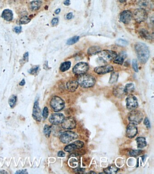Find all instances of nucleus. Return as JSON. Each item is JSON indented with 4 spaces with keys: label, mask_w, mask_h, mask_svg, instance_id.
<instances>
[{
    "label": "nucleus",
    "mask_w": 154,
    "mask_h": 174,
    "mask_svg": "<svg viewBox=\"0 0 154 174\" xmlns=\"http://www.w3.org/2000/svg\"><path fill=\"white\" fill-rule=\"evenodd\" d=\"M124 92L126 95H130L134 92L135 87L132 83L126 84L124 88Z\"/></svg>",
    "instance_id": "5701e85b"
},
{
    "label": "nucleus",
    "mask_w": 154,
    "mask_h": 174,
    "mask_svg": "<svg viewBox=\"0 0 154 174\" xmlns=\"http://www.w3.org/2000/svg\"><path fill=\"white\" fill-rule=\"evenodd\" d=\"M78 138V135L74 132L71 131H66L61 134L60 140L62 142L68 144Z\"/></svg>",
    "instance_id": "423d86ee"
},
{
    "label": "nucleus",
    "mask_w": 154,
    "mask_h": 174,
    "mask_svg": "<svg viewBox=\"0 0 154 174\" xmlns=\"http://www.w3.org/2000/svg\"><path fill=\"white\" fill-rule=\"evenodd\" d=\"M97 54L100 59L105 62H110L114 60L118 55L115 52L109 50L100 51Z\"/></svg>",
    "instance_id": "39448f33"
},
{
    "label": "nucleus",
    "mask_w": 154,
    "mask_h": 174,
    "mask_svg": "<svg viewBox=\"0 0 154 174\" xmlns=\"http://www.w3.org/2000/svg\"><path fill=\"white\" fill-rule=\"evenodd\" d=\"M101 51L100 48L98 46L90 47L88 50V54L89 55H94L97 54Z\"/></svg>",
    "instance_id": "393cba45"
},
{
    "label": "nucleus",
    "mask_w": 154,
    "mask_h": 174,
    "mask_svg": "<svg viewBox=\"0 0 154 174\" xmlns=\"http://www.w3.org/2000/svg\"><path fill=\"white\" fill-rule=\"evenodd\" d=\"M64 4L66 6H69V5H70V0H66L64 2Z\"/></svg>",
    "instance_id": "de8ad7c7"
},
{
    "label": "nucleus",
    "mask_w": 154,
    "mask_h": 174,
    "mask_svg": "<svg viewBox=\"0 0 154 174\" xmlns=\"http://www.w3.org/2000/svg\"><path fill=\"white\" fill-rule=\"evenodd\" d=\"M132 66L133 69L136 72H138V65H137V61L136 59H133L132 61Z\"/></svg>",
    "instance_id": "c9c22d12"
},
{
    "label": "nucleus",
    "mask_w": 154,
    "mask_h": 174,
    "mask_svg": "<svg viewBox=\"0 0 154 174\" xmlns=\"http://www.w3.org/2000/svg\"><path fill=\"white\" fill-rule=\"evenodd\" d=\"M113 93L116 97L118 98H122L126 95L123 87L120 85L116 86L113 88Z\"/></svg>",
    "instance_id": "f3484780"
},
{
    "label": "nucleus",
    "mask_w": 154,
    "mask_h": 174,
    "mask_svg": "<svg viewBox=\"0 0 154 174\" xmlns=\"http://www.w3.org/2000/svg\"><path fill=\"white\" fill-rule=\"evenodd\" d=\"M79 38H80V37H79V36H74L73 37L70 38V39H69L67 40V45H72L75 44L76 42H78L79 40Z\"/></svg>",
    "instance_id": "c756f323"
},
{
    "label": "nucleus",
    "mask_w": 154,
    "mask_h": 174,
    "mask_svg": "<svg viewBox=\"0 0 154 174\" xmlns=\"http://www.w3.org/2000/svg\"><path fill=\"white\" fill-rule=\"evenodd\" d=\"M57 155H58V156H59V157H63L65 156V153L63 152V151H60L58 152Z\"/></svg>",
    "instance_id": "79ce46f5"
},
{
    "label": "nucleus",
    "mask_w": 154,
    "mask_h": 174,
    "mask_svg": "<svg viewBox=\"0 0 154 174\" xmlns=\"http://www.w3.org/2000/svg\"><path fill=\"white\" fill-rule=\"evenodd\" d=\"M132 16L137 22L141 23L146 20L147 17V14L146 10L139 8L135 10Z\"/></svg>",
    "instance_id": "0eeeda50"
},
{
    "label": "nucleus",
    "mask_w": 154,
    "mask_h": 174,
    "mask_svg": "<svg viewBox=\"0 0 154 174\" xmlns=\"http://www.w3.org/2000/svg\"><path fill=\"white\" fill-rule=\"evenodd\" d=\"M77 82L79 85L83 88H91L95 84V79L92 75L84 73L80 75Z\"/></svg>",
    "instance_id": "f03ea898"
},
{
    "label": "nucleus",
    "mask_w": 154,
    "mask_h": 174,
    "mask_svg": "<svg viewBox=\"0 0 154 174\" xmlns=\"http://www.w3.org/2000/svg\"><path fill=\"white\" fill-rule=\"evenodd\" d=\"M113 70L112 66L110 65L97 67L94 69V71L99 74H104L112 72Z\"/></svg>",
    "instance_id": "4468645a"
},
{
    "label": "nucleus",
    "mask_w": 154,
    "mask_h": 174,
    "mask_svg": "<svg viewBox=\"0 0 154 174\" xmlns=\"http://www.w3.org/2000/svg\"><path fill=\"white\" fill-rule=\"evenodd\" d=\"M142 150H132L129 152V155L131 156H137L142 153Z\"/></svg>",
    "instance_id": "72a5a7b5"
},
{
    "label": "nucleus",
    "mask_w": 154,
    "mask_h": 174,
    "mask_svg": "<svg viewBox=\"0 0 154 174\" xmlns=\"http://www.w3.org/2000/svg\"><path fill=\"white\" fill-rule=\"evenodd\" d=\"M25 84V80L23 79V80L20 82V85L21 86H23Z\"/></svg>",
    "instance_id": "09e8293b"
},
{
    "label": "nucleus",
    "mask_w": 154,
    "mask_h": 174,
    "mask_svg": "<svg viewBox=\"0 0 154 174\" xmlns=\"http://www.w3.org/2000/svg\"><path fill=\"white\" fill-rule=\"evenodd\" d=\"M44 132L45 135L47 137H49L50 136V135L51 132V127L49 126V125H47L45 126L44 129Z\"/></svg>",
    "instance_id": "2f4dec72"
},
{
    "label": "nucleus",
    "mask_w": 154,
    "mask_h": 174,
    "mask_svg": "<svg viewBox=\"0 0 154 174\" xmlns=\"http://www.w3.org/2000/svg\"><path fill=\"white\" fill-rule=\"evenodd\" d=\"M118 78V73L117 72H113L111 74L109 83L110 84L116 83Z\"/></svg>",
    "instance_id": "c85d7f7f"
},
{
    "label": "nucleus",
    "mask_w": 154,
    "mask_h": 174,
    "mask_svg": "<svg viewBox=\"0 0 154 174\" xmlns=\"http://www.w3.org/2000/svg\"><path fill=\"white\" fill-rule=\"evenodd\" d=\"M89 69V65L85 62H80L76 64L73 69V73L77 75L84 74Z\"/></svg>",
    "instance_id": "6e6552de"
},
{
    "label": "nucleus",
    "mask_w": 154,
    "mask_h": 174,
    "mask_svg": "<svg viewBox=\"0 0 154 174\" xmlns=\"http://www.w3.org/2000/svg\"><path fill=\"white\" fill-rule=\"evenodd\" d=\"M48 115H49V110L48 108L45 107L43 112V116L44 119H46L48 117Z\"/></svg>",
    "instance_id": "e433bc0d"
},
{
    "label": "nucleus",
    "mask_w": 154,
    "mask_h": 174,
    "mask_svg": "<svg viewBox=\"0 0 154 174\" xmlns=\"http://www.w3.org/2000/svg\"><path fill=\"white\" fill-rule=\"evenodd\" d=\"M139 33L142 37L146 39L149 40L151 39V35L150 34L148 31L145 29H142V30H140Z\"/></svg>",
    "instance_id": "cd10ccee"
},
{
    "label": "nucleus",
    "mask_w": 154,
    "mask_h": 174,
    "mask_svg": "<svg viewBox=\"0 0 154 174\" xmlns=\"http://www.w3.org/2000/svg\"><path fill=\"white\" fill-rule=\"evenodd\" d=\"M22 28L21 26L15 27L14 28V31L16 33H20L21 32Z\"/></svg>",
    "instance_id": "a19ab883"
},
{
    "label": "nucleus",
    "mask_w": 154,
    "mask_h": 174,
    "mask_svg": "<svg viewBox=\"0 0 154 174\" xmlns=\"http://www.w3.org/2000/svg\"><path fill=\"white\" fill-rule=\"evenodd\" d=\"M79 84L77 81L71 80L68 82L67 84V87L69 91L73 92L78 88Z\"/></svg>",
    "instance_id": "a211bd4d"
},
{
    "label": "nucleus",
    "mask_w": 154,
    "mask_h": 174,
    "mask_svg": "<svg viewBox=\"0 0 154 174\" xmlns=\"http://www.w3.org/2000/svg\"><path fill=\"white\" fill-rule=\"evenodd\" d=\"M75 171L76 173H83L84 171V170L83 169L77 168L74 170Z\"/></svg>",
    "instance_id": "37998d69"
},
{
    "label": "nucleus",
    "mask_w": 154,
    "mask_h": 174,
    "mask_svg": "<svg viewBox=\"0 0 154 174\" xmlns=\"http://www.w3.org/2000/svg\"><path fill=\"white\" fill-rule=\"evenodd\" d=\"M83 146H84V143L83 142L80 141H76L66 146L64 148V151L66 152H72L77 149L82 148Z\"/></svg>",
    "instance_id": "ddd939ff"
},
{
    "label": "nucleus",
    "mask_w": 154,
    "mask_h": 174,
    "mask_svg": "<svg viewBox=\"0 0 154 174\" xmlns=\"http://www.w3.org/2000/svg\"><path fill=\"white\" fill-rule=\"evenodd\" d=\"M118 169L115 166H111L104 170L105 173L107 174H115L118 171Z\"/></svg>",
    "instance_id": "bb28decb"
},
{
    "label": "nucleus",
    "mask_w": 154,
    "mask_h": 174,
    "mask_svg": "<svg viewBox=\"0 0 154 174\" xmlns=\"http://www.w3.org/2000/svg\"><path fill=\"white\" fill-rule=\"evenodd\" d=\"M138 5L141 8L145 10L147 8H151L152 3L150 0H140L138 2Z\"/></svg>",
    "instance_id": "412c9836"
},
{
    "label": "nucleus",
    "mask_w": 154,
    "mask_h": 174,
    "mask_svg": "<svg viewBox=\"0 0 154 174\" xmlns=\"http://www.w3.org/2000/svg\"><path fill=\"white\" fill-rule=\"evenodd\" d=\"M28 56H29V54H28V53H26L25 54V55H24V59H25V61H27V60H28Z\"/></svg>",
    "instance_id": "49530a36"
},
{
    "label": "nucleus",
    "mask_w": 154,
    "mask_h": 174,
    "mask_svg": "<svg viewBox=\"0 0 154 174\" xmlns=\"http://www.w3.org/2000/svg\"><path fill=\"white\" fill-rule=\"evenodd\" d=\"M71 63L70 61H66L62 63L60 66V70L62 72H65L70 68Z\"/></svg>",
    "instance_id": "a878e982"
},
{
    "label": "nucleus",
    "mask_w": 154,
    "mask_h": 174,
    "mask_svg": "<svg viewBox=\"0 0 154 174\" xmlns=\"http://www.w3.org/2000/svg\"><path fill=\"white\" fill-rule=\"evenodd\" d=\"M132 17V13L129 10L123 11L120 14V21L124 24H129L131 21Z\"/></svg>",
    "instance_id": "2eb2a0df"
},
{
    "label": "nucleus",
    "mask_w": 154,
    "mask_h": 174,
    "mask_svg": "<svg viewBox=\"0 0 154 174\" xmlns=\"http://www.w3.org/2000/svg\"><path fill=\"white\" fill-rule=\"evenodd\" d=\"M137 146L139 148H143L147 146V143L144 137H139L136 139Z\"/></svg>",
    "instance_id": "b1692460"
},
{
    "label": "nucleus",
    "mask_w": 154,
    "mask_h": 174,
    "mask_svg": "<svg viewBox=\"0 0 154 174\" xmlns=\"http://www.w3.org/2000/svg\"><path fill=\"white\" fill-rule=\"evenodd\" d=\"M16 100H17L16 96L14 95H12L10 98L9 99L8 103L11 108H13L14 107L15 103H16Z\"/></svg>",
    "instance_id": "7c9ffc66"
},
{
    "label": "nucleus",
    "mask_w": 154,
    "mask_h": 174,
    "mask_svg": "<svg viewBox=\"0 0 154 174\" xmlns=\"http://www.w3.org/2000/svg\"><path fill=\"white\" fill-rule=\"evenodd\" d=\"M60 12H61V9H57V10H56L55 12V13L56 14H58Z\"/></svg>",
    "instance_id": "8fccbe9b"
},
{
    "label": "nucleus",
    "mask_w": 154,
    "mask_h": 174,
    "mask_svg": "<svg viewBox=\"0 0 154 174\" xmlns=\"http://www.w3.org/2000/svg\"><path fill=\"white\" fill-rule=\"evenodd\" d=\"M76 125L75 119L72 117H67L62 123V127L65 129H73L76 128Z\"/></svg>",
    "instance_id": "1a4fd4ad"
},
{
    "label": "nucleus",
    "mask_w": 154,
    "mask_h": 174,
    "mask_svg": "<svg viewBox=\"0 0 154 174\" xmlns=\"http://www.w3.org/2000/svg\"><path fill=\"white\" fill-rule=\"evenodd\" d=\"M137 98L135 96L129 95L126 99V106L128 109L132 110L138 107Z\"/></svg>",
    "instance_id": "9d476101"
},
{
    "label": "nucleus",
    "mask_w": 154,
    "mask_h": 174,
    "mask_svg": "<svg viewBox=\"0 0 154 174\" xmlns=\"http://www.w3.org/2000/svg\"><path fill=\"white\" fill-rule=\"evenodd\" d=\"M16 174H28L25 170H18L16 172Z\"/></svg>",
    "instance_id": "a18cd8bd"
},
{
    "label": "nucleus",
    "mask_w": 154,
    "mask_h": 174,
    "mask_svg": "<svg viewBox=\"0 0 154 174\" xmlns=\"http://www.w3.org/2000/svg\"><path fill=\"white\" fill-rule=\"evenodd\" d=\"M58 22H59V20H58V18H53L51 21L52 25L53 26H56L58 24Z\"/></svg>",
    "instance_id": "ea45409f"
},
{
    "label": "nucleus",
    "mask_w": 154,
    "mask_h": 174,
    "mask_svg": "<svg viewBox=\"0 0 154 174\" xmlns=\"http://www.w3.org/2000/svg\"><path fill=\"white\" fill-rule=\"evenodd\" d=\"M144 123L145 125L146 126L147 128H150V123L149 120L148 118H145V119L144 120Z\"/></svg>",
    "instance_id": "58836bf2"
},
{
    "label": "nucleus",
    "mask_w": 154,
    "mask_h": 174,
    "mask_svg": "<svg viewBox=\"0 0 154 174\" xmlns=\"http://www.w3.org/2000/svg\"><path fill=\"white\" fill-rule=\"evenodd\" d=\"M31 19L26 16H23L20 20V24H26L29 23L31 21Z\"/></svg>",
    "instance_id": "f704fd0d"
},
{
    "label": "nucleus",
    "mask_w": 154,
    "mask_h": 174,
    "mask_svg": "<svg viewBox=\"0 0 154 174\" xmlns=\"http://www.w3.org/2000/svg\"><path fill=\"white\" fill-rule=\"evenodd\" d=\"M116 43L117 45L121 46H128L129 45V42H128V41H126V40H125L122 39H119L117 40L116 41Z\"/></svg>",
    "instance_id": "473e14b6"
},
{
    "label": "nucleus",
    "mask_w": 154,
    "mask_h": 174,
    "mask_svg": "<svg viewBox=\"0 0 154 174\" xmlns=\"http://www.w3.org/2000/svg\"><path fill=\"white\" fill-rule=\"evenodd\" d=\"M135 50L138 60L141 63H147L150 57V51L147 46L144 43L138 42L135 44Z\"/></svg>",
    "instance_id": "f257e3e1"
},
{
    "label": "nucleus",
    "mask_w": 154,
    "mask_h": 174,
    "mask_svg": "<svg viewBox=\"0 0 154 174\" xmlns=\"http://www.w3.org/2000/svg\"><path fill=\"white\" fill-rule=\"evenodd\" d=\"M118 1H119L121 3H124V2H125L126 1V0H118Z\"/></svg>",
    "instance_id": "3c124183"
},
{
    "label": "nucleus",
    "mask_w": 154,
    "mask_h": 174,
    "mask_svg": "<svg viewBox=\"0 0 154 174\" xmlns=\"http://www.w3.org/2000/svg\"><path fill=\"white\" fill-rule=\"evenodd\" d=\"M33 117L35 120L37 121H41L42 115L40 108H39L38 101H36L34 103L33 111Z\"/></svg>",
    "instance_id": "dca6fc26"
},
{
    "label": "nucleus",
    "mask_w": 154,
    "mask_h": 174,
    "mask_svg": "<svg viewBox=\"0 0 154 174\" xmlns=\"http://www.w3.org/2000/svg\"><path fill=\"white\" fill-rule=\"evenodd\" d=\"M50 106L54 111L57 112L64 109L65 107V103L60 97L55 96L53 97L51 100Z\"/></svg>",
    "instance_id": "7ed1b4c3"
},
{
    "label": "nucleus",
    "mask_w": 154,
    "mask_h": 174,
    "mask_svg": "<svg viewBox=\"0 0 154 174\" xmlns=\"http://www.w3.org/2000/svg\"><path fill=\"white\" fill-rule=\"evenodd\" d=\"M73 17V14L72 13L70 12L69 13L68 15H67V16H66V18L68 20H70L71 19V18H72Z\"/></svg>",
    "instance_id": "c03bdc74"
},
{
    "label": "nucleus",
    "mask_w": 154,
    "mask_h": 174,
    "mask_svg": "<svg viewBox=\"0 0 154 174\" xmlns=\"http://www.w3.org/2000/svg\"><path fill=\"white\" fill-rule=\"evenodd\" d=\"M137 133V128L136 124L131 123L126 128V136L129 138H132L136 136Z\"/></svg>",
    "instance_id": "f8f14e48"
},
{
    "label": "nucleus",
    "mask_w": 154,
    "mask_h": 174,
    "mask_svg": "<svg viewBox=\"0 0 154 174\" xmlns=\"http://www.w3.org/2000/svg\"><path fill=\"white\" fill-rule=\"evenodd\" d=\"M126 57V54L125 53H121L118 55H117V57L113 60V62L115 64L122 65L123 63L125 58Z\"/></svg>",
    "instance_id": "4be33fe9"
},
{
    "label": "nucleus",
    "mask_w": 154,
    "mask_h": 174,
    "mask_svg": "<svg viewBox=\"0 0 154 174\" xmlns=\"http://www.w3.org/2000/svg\"><path fill=\"white\" fill-rule=\"evenodd\" d=\"M0 173L1 174H4V173H7V172H5L4 170H1V171H0Z\"/></svg>",
    "instance_id": "603ef678"
},
{
    "label": "nucleus",
    "mask_w": 154,
    "mask_h": 174,
    "mask_svg": "<svg viewBox=\"0 0 154 174\" xmlns=\"http://www.w3.org/2000/svg\"><path fill=\"white\" fill-rule=\"evenodd\" d=\"M2 18L7 21H12L13 18V14L12 12L9 9H6L2 12Z\"/></svg>",
    "instance_id": "6ab92c4d"
},
{
    "label": "nucleus",
    "mask_w": 154,
    "mask_h": 174,
    "mask_svg": "<svg viewBox=\"0 0 154 174\" xmlns=\"http://www.w3.org/2000/svg\"><path fill=\"white\" fill-rule=\"evenodd\" d=\"M129 121L132 123L139 124L143 119V114L140 111L132 110L128 115Z\"/></svg>",
    "instance_id": "20e7f679"
},
{
    "label": "nucleus",
    "mask_w": 154,
    "mask_h": 174,
    "mask_svg": "<svg viewBox=\"0 0 154 174\" xmlns=\"http://www.w3.org/2000/svg\"><path fill=\"white\" fill-rule=\"evenodd\" d=\"M38 68L39 67L38 66H35L32 69L30 70V73L32 74H35L37 73L38 70Z\"/></svg>",
    "instance_id": "4c0bfd02"
},
{
    "label": "nucleus",
    "mask_w": 154,
    "mask_h": 174,
    "mask_svg": "<svg viewBox=\"0 0 154 174\" xmlns=\"http://www.w3.org/2000/svg\"><path fill=\"white\" fill-rule=\"evenodd\" d=\"M42 1L39 0L32 1L29 4V9L32 11H37L42 5Z\"/></svg>",
    "instance_id": "aec40b11"
},
{
    "label": "nucleus",
    "mask_w": 154,
    "mask_h": 174,
    "mask_svg": "<svg viewBox=\"0 0 154 174\" xmlns=\"http://www.w3.org/2000/svg\"><path fill=\"white\" fill-rule=\"evenodd\" d=\"M64 119V115L62 113H55L51 115L49 118V121L52 124L57 125L62 123Z\"/></svg>",
    "instance_id": "9b49d317"
}]
</instances>
